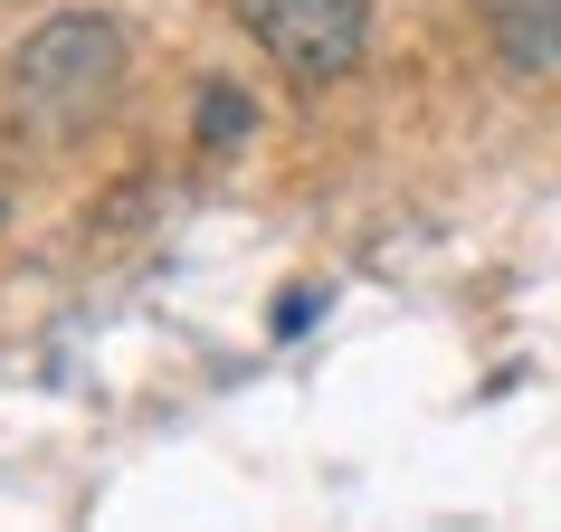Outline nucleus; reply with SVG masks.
Returning a JSON list of instances; mask_svg holds the SVG:
<instances>
[{
	"mask_svg": "<svg viewBox=\"0 0 561 532\" xmlns=\"http://www.w3.org/2000/svg\"><path fill=\"white\" fill-rule=\"evenodd\" d=\"M229 10L248 20V38H257L296 86L353 77L362 38H371V0H229Z\"/></svg>",
	"mask_w": 561,
	"mask_h": 532,
	"instance_id": "2",
	"label": "nucleus"
},
{
	"mask_svg": "<svg viewBox=\"0 0 561 532\" xmlns=\"http://www.w3.org/2000/svg\"><path fill=\"white\" fill-rule=\"evenodd\" d=\"M0 219H10V190H0Z\"/></svg>",
	"mask_w": 561,
	"mask_h": 532,
	"instance_id": "4",
	"label": "nucleus"
},
{
	"mask_svg": "<svg viewBox=\"0 0 561 532\" xmlns=\"http://www.w3.org/2000/svg\"><path fill=\"white\" fill-rule=\"evenodd\" d=\"M115 86H124V30L105 10H67V20L30 30L0 67V105L38 143H67L77 124H95L115 105Z\"/></svg>",
	"mask_w": 561,
	"mask_h": 532,
	"instance_id": "1",
	"label": "nucleus"
},
{
	"mask_svg": "<svg viewBox=\"0 0 561 532\" xmlns=\"http://www.w3.org/2000/svg\"><path fill=\"white\" fill-rule=\"evenodd\" d=\"M248 124H257V105H248L238 86H209V95H201V134H209V143H238Z\"/></svg>",
	"mask_w": 561,
	"mask_h": 532,
	"instance_id": "3",
	"label": "nucleus"
}]
</instances>
